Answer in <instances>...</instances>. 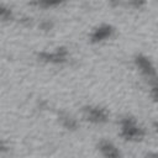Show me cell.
I'll list each match as a JSON object with an SVG mask.
<instances>
[{
  "label": "cell",
  "instance_id": "cell-1",
  "mask_svg": "<svg viewBox=\"0 0 158 158\" xmlns=\"http://www.w3.org/2000/svg\"><path fill=\"white\" fill-rule=\"evenodd\" d=\"M121 131H122V136L126 137L127 139H138L143 135L142 128L132 118H125L122 121Z\"/></svg>",
  "mask_w": 158,
  "mask_h": 158
},
{
  "label": "cell",
  "instance_id": "cell-5",
  "mask_svg": "<svg viewBox=\"0 0 158 158\" xmlns=\"http://www.w3.org/2000/svg\"><path fill=\"white\" fill-rule=\"evenodd\" d=\"M62 0H40L38 4H41L42 6H53V5H58Z\"/></svg>",
  "mask_w": 158,
  "mask_h": 158
},
{
  "label": "cell",
  "instance_id": "cell-3",
  "mask_svg": "<svg viewBox=\"0 0 158 158\" xmlns=\"http://www.w3.org/2000/svg\"><path fill=\"white\" fill-rule=\"evenodd\" d=\"M110 32H111V28L110 27H101L99 30H96V32L93 35V40L95 41H101L104 38H106L107 36H110Z\"/></svg>",
  "mask_w": 158,
  "mask_h": 158
},
{
  "label": "cell",
  "instance_id": "cell-4",
  "mask_svg": "<svg viewBox=\"0 0 158 158\" xmlns=\"http://www.w3.org/2000/svg\"><path fill=\"white\" fill-rule=\"evenodd\" d=\"M101 151L105 153V156H109V157H114V156H117L118 154V152L110 143H107V142H104L101 144Z\"/></svg>",
  "mask_w": 158,
  "mask_h": 158
},
{
  "label": "cell",
  "instance_id": "cell-2",
  "mask_svg": "<svg viewBox=\"0 0 158 158\" xmlns=\"http://www.w3.org/2000/svg\"><path fill=\"white\" fill-rule=\"evenodd\" d=\"M88 112H89V114H88V117H89V120H91V121L99 122V121L105 120V112H104L101 109H89Z\"/></svg>",
  "mask_w": 158,
  "mask_h": 158
},
{
  "label": "cell",
  "instance_id": "cell-7",
  "mask_svg": "<svg viewBox=\"0 0 158 158\" xmlns=\"http://www.w3.org/2000/svg\"><path fill=\"white\" fill-rule=\"evenodd\" d=\"M157 127H158V125H157Z\"/></svg>",
  "mask_w": 158,
  "mask_h": 158
},
{
  "label": "cell",
  "instance_id": "cell-6",
  "mask_svg": "<svg viewBox=\"0 0 158 158\" xmlns=\"http://www.w3.org/2000/svg\"><path fill=\"white\" fill-rule=\"evenodd\" d=\"M153 95H154V98L158 100V85H156V86L153 88Z\"/></svg>",
  "mask_w": 158,
  "mask_h": 158
}]
</instances>
